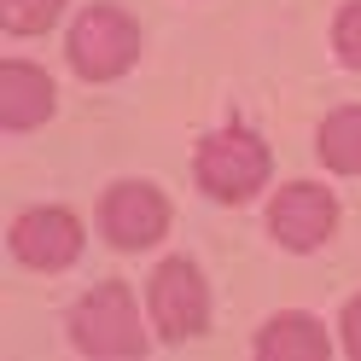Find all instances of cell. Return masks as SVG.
Listing matches in <instances>:
<instances>
[{"mask_svg": "<svg viewBox=\"0 0 361 361\" xmlns=\"http://www.w3.org/2000/svg\"><path fill=\"white\" fill-rule=\"evenodd\" d=\"M12 251L30 268H71L82 251V221L71 210H30L12 221Z\"/></svg>", "mask_w": 361, "mask_h": 361, "instance_id": "cell-7", "label": "cell"}, {"mask_svg": "<svg viewBox=\"0 0 361 361\" xmlns=\"http://www.w3.org/2000/svg\"><path fill=\"white\" fill-rule=\"evenodd\" d=\"M321 157L338 175H361V105H344L321 123Z\"/></svg>", "mask_w": 361, "mask_h": 361, "instance_id": "cell-10", "label": "cell"}, {"mask_svg": "<svg viewBox=\"0 0 361 361\" xmlns=\"http://www.w3.org/2000/svg\"><path fill=\"white\" fill-rule=\"evenodd\" d=\"M326 332L321 321H309V314H274L262 332H257V355L262 361H326Z\"/></svg>", "mask_w": 361, "mask_h": 361, "instance_id": "cell-9", "label": "cell"}, {"mask_svg": "<svg viewBox=\"0 0 361 361\" xmlns=\"http://www.w3.org/2000/svg\"><path fill=\"white\" fill-rule=\"evenodd\" d=\"M152 321L164 338H192V332H204L210 321V298H204V280H198V268L192 262H164L152 274Z\"/></svg>", "mask_w": 361, "mask_h": 361, "instance_id": "cell-4", "label": "cell"}, {"mask_svg": "<svg viewBox=\"0 0 361 361\" xmlns=\"http://www.w3.org/2000/svg\"><path fill=\"white\" fill-rule=\"evenodd\" d=\"M53 111V82L35 64H6L0 71V123L6 128H35Z\"/></svg>", "mask_w": 361, "mask_h": 361, "instance_id": "cell-8", "label": "cell"}, {"mask_svg": "<svg viewBox=\"0 0 361 361\" xmlns=\"http://www.w3.org/2000/svg\"><path fill=\"white\" fill-rule=\"evenodd\" d=\"M344 350H350V355L361 361V298H355V303L344 309Z\"/></svg>", "mask_w": 361, "mask_h": 361, "instance_id": "cell-13", "label": "cell"}, {"mask_svg": "<svg viewBox=\"0 0 361 361\" xmlns=\"http://www.w3.org/2000/svg\"><path fill=\"white\" fill-rule=\"evenodd\" d=\"M99 228L111 245H123V251H140V245L152 239H164L169 228V204H164V192L146 187V180H123V187H111L105 192V204H99Z\"/></svg>", "mask_w": 361, "mask_h": 361, "instance_id": "cell-5", "label": "cell"}, {"mask_svg": "<svg viewBox=\"0 0 361 361\" xmlns=\"http://www.w3.org/2000/svg\"><path fill=\"white\" fill-rule=\"evenodd\" d=\"M332 41H338V59L361 71V0H350V6L338 12V24H332Z\"/></svg>", "mask_w": 361, "mask_h": 361, "instance_id": "cell-12", "label": "cell"}, {"mask_svg": "<svg viewBox=\"0 0 361 361\" xmlns=\"http://www.w3.org/2000/svg\"><path fill=\"white\" fill-rule=\"evenodd\" d=\"M268 180V152L257 134L245 128H221L198 146V187L216 198H251Z\"/></svg>", "mask_w": 361, "mask_h": 361, "instance_id": "cell-3", "label": "cell"}, {"mask_svg": "<svg viewBox=\"0 0 361 361\" xmlns=\"http://www.w3.org/2000/svg\"><path fill=\"white\" fill-rule=\"evenodd\" d=\"M134 53H140V30H134V18L117 12V6H87L71 30V64L87 76V82H111L123 76Z\"/></svg>", "mask_w": 361, "mask_h": 361, "instance_id": "cell-2", "label": "cell"}, {"mask_svg": "<svg viewBox=\"0 0 361 361\" xmlns=\"http://www.w3.org/2000/svg\"><path fill=\"white\" fill-rule=\"evenodd\" d=\"M268 228H274V239L291 245V251H314V245H326V233L338 228V204H332V192L298 180V187H286V192L274 198Z\"/></svg>", "mask_w": 361, "mask_h": 361, "instance_id": "cell-6", "label": "cell"}, {"mask_svg": "<svg viewBox=\"0 0 361 361\" xmlns=\"http://www.w3.org/2000/svg\"><path fill=\"white\" fill-rule=\"evenodd\" d=\"M71 338L82 355H140L146 338H140V314H134V298L128 286H99L87 291L71 314Z\"/></svg>", "mask_w": 361, "mask_h": 361, "instance_id": "cell-1", "label": "cell"}, {"mask_svg": "<svg viewBox=\"0 0 361 361\" xmlns=\"http://www.w3.org/2000/svg\"><path fill=\"white\" fill-rule=\"evenodd\" d=\"M64 0H0V24H6L12 35H41L59 18Z\"/></svg>", "mask_w": 361, "mask_h": 361, "instance_id": "cell-11", "label": "cell"}]
</instances>
